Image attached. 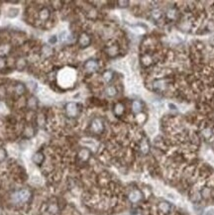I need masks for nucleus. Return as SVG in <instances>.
<instances>
[{"label": "nucleus", "mask_w": 214, "mask_h": 215, "mask_svg": "<svg viewBox=\"0 0 214 215\" xmlns=\"http://www.w3.org/2000/svg\"><path fill=\"white\" fill-rule=\"evenodd\" d=\"M30 195H31V193L28 190L24 189V190H20V191L16 192L14 194V196H13V199L15 200V202H24V201H27L29 199Z\"/></svg>", "instance_id": "1"}, {"label": "nucleus", "mask_w": 214, "mask_h": 215, "mask_svg": "<svg viewBox=\"0 0 214 215\" xmlns=\"http://www.w3.org/2000/svg\"><path fill=\"white\" fill-rule=\"evenodd\" d=\"M67 114H69V116L74 117L75 115H77V105H75L74 103H70V104L67 105Z\"/></svg>", "instance_id": "2"}, {"label": "nucleus", "mask_w": 214, "mask_h": 215, "mask_svg": "<svg viewBox=\"0 0 214 215\" xmlns=\"http://www.w3.org/2000/svg\"><path fill=\"white\" fill-rule=\"evenodd\" d=\"M102 128H103V125H102V122L98 120V119H96V120L93 121L92 123V129L94 130L95 132L99 133L100 131L102 130Z\"/></svg>", "instance_id": "3"}, {"label": "nucleus", "mask_w": 214, "mask_h": 215, "mask_svg": "<svg viewBox=\"0 0 214 215\" xmlns=\"http://www.w3.org/2000/svg\"><path fill=\"white\" fill-rule=\"evenodd\" d=\"M132 109L135 113H138L140 112L141 110H142V104H141V102L139 101H134L133 102V105H132Z\"/></svg>", "instance_id": "4"}, {"label": "nucleus", "mask_w": 214, "mask_h": 215, "mask_svg": "<svg viewBox=\"0 0 214 215\" xmlns=\"http://www.w3.org/2000/svg\"><path fill=\"white\" fill-rule=\"evenodd\" d=\"M89 42H90V40H89V38L87 35H84L83 34L82 36L80 37V39H79V43H80V45L81 46H87L89 44Z\"/></svg>", "instance_id": "5"}, {"label": "nucleus", "mask_w": 214, "mask_h": 215, "mask_svg": "<svg viewBox=\"0 0 214 215\" xmlns=\"http://www.w3.org/2000/svg\"><path fill=\"white\" fill-rule=\"evenodd\" d=\"M85 67L86 70H94L97 67V64L95 62L93 61H89L85 64Z\"/></svg>", "instance_id": "6"}, {"label": "nucleus", "mask_w": 214, "mask_h": 215, "mask_svg": "<svg viewBox=\"0 0 214 215\" xmlns=\"http://www.w3.org/2000/svg\"><path fill=\"white\" fill-rule=\"evenodd\" d=\"M116 92H117V90H116V88L114 87V86H109V87L106 89V94L110 97L114 96V95L116 94Z\"/></svg>", "instance_id": "7"}, {"label": "nucleus", "mask_w": 214, "mask_h": 215, "mask_svg": "<svg viewBox=\"0 0 214 215\" xmlns=\"http://www.w3.org/2000/svg\"><path fill=\"white\" fill-rule=\"evenodd\" d=\"M31 181L33 183L35 184H38V183H41V178H40V176H33L31 178Z\"/></svg>", "instance_id": "8"}, {"label": "nucleus", "mask_w": 214, "mask_h": 215, "mask_svg": "<svg viewBox=\"0 0 214 215\" xmlns=\"http://www.w3.org/2000/svg\"><path fill=\"white\" fill-rule=\"evenodd\" d=\"M103 77H104V78H105V80H106V81H109V80H111V78H112V72H106L104 73Z\"/></svg>", "instance_id": "9"}, {"label": "nucleus", "mask_w": 214, "mask_h": 215, "mask_svg": "<svg viewBox=\"0 0 214 215\" xmlns=\"http://www.w3.org/2000/svg\"><path fill=\"white\" fill-rule=\"evenodd\" d=\"M205 215H214V208H210L206 211Z\"/></svg>", "instance_id": "10"}]
</instances>
